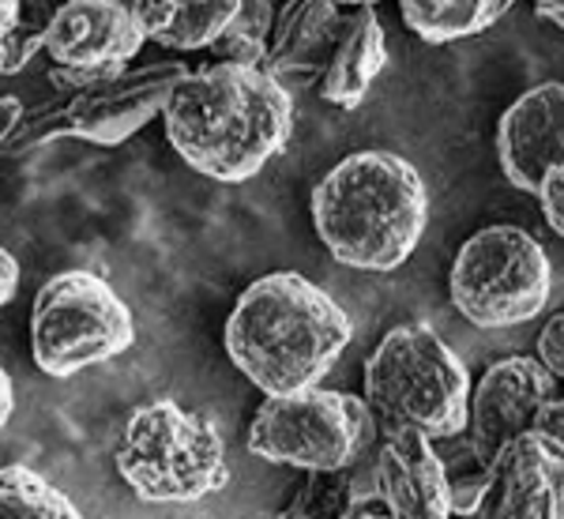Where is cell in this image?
<instances>
[{"label": "cell", "mask_w": 564, "mask_h": 519, "mask_svg": "<svg viewBox=\"0 0 564 519\" xmlns=\"http://www.w3.org/2000/svg\"><path fill=\"white\" fill-rule=\"evenodd\" d=\"M162 117L185 166L223 185H241L290 143L294 95L268 68L215 61L177 79Z\"/></svg>", "instance_id": "1"}, {"label": "cell", "mask_w": 564, "mask_h": 519, "mask_svg": "<svg viewBox=\"0 0 564 519\" xmlns=\"http://www.w3.org/2000/svg\"><path fill=\"white\" fill-rule=\"evenodd\" d=\"M350 335L347 309L302 271L260 275L226 316V354L263 396L321 385L350 346Z\"/></svg>", "instance_id": "2"}, {"label": "cell", "mask_w": 564, "mask_h": 519, "mask_svg": "<svg viewBox=\"0 0 564 519\" xmlns=\"http://www.w3.org/2000/svg\"><path fill=\"white\" fill-rule=\"evenodd\" d=\"M316 238L354 271H395L430 230V188L395 151H354L321 177L308 199Z\"/></svg>", "instance_id": "3"}, {"label": "cell", "mask_w": 564, "mask_h": 519, "mask_svg": "<svg viewBox=\"0 0 564 519\" xmlns=\"http://www.w3.org/2000/svg\"><path fill=\"white\" fill-rule=\"evenodd\" d=\"M260 68L294 87H316L335 109H358L388 68V39L377 4L286 0L275 12Z\"/></svg>", "instance_id": "4"}, {"label": "cell", "mask_w": 564, "mask_h": 519, "mask_svg": "<svg viewBox=\"0 0 564 519\" xmlns=\"http://www.w3.org/2000/svg\"><path fill=\"white\" fill-rule=\"evenodd\" d=\"M470 369L430 324L391 327L366 361V407L377 433L414 430L448 441L467 430Z\"/></svg>", "instance_id": "5"}, {"label": "cell", "mask_w": 564, "mask_h": 519, "mask_svg": "<svg viewBox=\"0 0 564 519\" xmlns=\"http://www.w3.org/2000/svg\"><path fill=\"white\" fill-rule=\"evenodd\" d=\"M113 459L124 486L148 505H193L230 482L218 425L174 399L135 407Z\"/></svg>", "instance_id": "6"}, {"label": "cell", "mask_w": 564, "mask_h": 519, "mask_svg": "<svg viewBox=\"0 0 564 519\" xmlns=\"http://www.w3.org/2000/svg\"><path fill=\"white\" fill-rule=\"evenodd\" d=\"M135 343L132 309L95 271L72 268L45 279L34 294L31 354L45 377L68 380L121 358Z\"/></svg>", "instance_id": "7"}, {"label": "cell", "mask_w": 564, "mask_h": 519, "mask_svg": "<svg viewBox=\"0 0 564 519\" xmlns=\"http://www.w3.org/2000/svg\"><path fill=\"white\" fill-rule=\"evenodd\" d=\"M553 294L550 252L520 226H481L463 241L448 271L456 313L481 332L527 324L545 313Z\"/></svg>", "instance_id": "8"}, {"label": "cell", "mask_w": 564, "mask_h": 519, "mask_svg": "<svg viewBox=\"0 0 564 519\" xmlns=\"http://www.w3.org/2000/svg\"><path fill=\"white\" fill-rule=\"evenodd\" d=\"M372 444H377V422L366 399L321 385L286 396H263L249 425L252 455L297 471L350 467Z\"/></svg>", "instance_id": "9"}, {"label": "cell", "mask_w": 564, "mask_h": 519, "mask_svg": "<svg viewBox=\"0 0 564 519\" xmlns=\"http://www.w3.org/2000/svg\"><path fill=\"white\" fill-rule=\"evenodd\" d=\"M185 72L188 68L181 61L121 68L98 84L76 90V95H65L61 102L31 109V113H23L20 129L12 132L4 154H26L31 148L57 140V136L98 143V148H117L162 113L170 90Z\"/></svg>", "instance_id": "10"}, {"label": "cell", "mask_w": 564, "mask_h": 519, "mask_svg": "<svg viewBox=\"0 0 564 519\" xmlns=\"http://www.w3.org/2000/svg\"><path fill=\"white\" fill-rule=\"evenodd\" d=\"M550 396H557V380L545 372L539 358H500L481 372L478 385H470L463 436L486 475L497 455L531 430L534 414Z\"/></svg>", "instance_id": "11"}, {"label": "cell", "mask_w": 564, "mask_h": 519, "mask_svg": "<svg viewBox=\"0 0 564 519\" xmlns=\"http://www.w3.org/2000/svg\"><path fill=\"white\" fill-rule=\"evenodd\" d=\"M486 519H564V448L527 430L497 455L475 508Z\"/></svg>", "instance_id": "12"}, {"label": "cell", "mask_w": 564, "mask_h": 519, "mask_svg": "<svg viewBox=\"0 0 564 519\" xmlns=\"http://www.w3.org/2000/svg\"><path fill=\"white\" fill-rule=\"evenodd\" d=\"M500 173L534 196L553 166H564V84L527 87L497 125Z\"/></svg>", "instance_id": "13"}, {"label": "cell", "mask_w": 564, "mask_h": 519, "mask_svg": "<svg viewBox=\"0 0 564 519\" xmlns=\"http://www.w3.org/2000/svg\"><path fill=\"white\" fill-rule=\"evenodd\" d=\"M377 436L380 448L372 459V486L388 505L391 519H448L452 482L430 436L414 430H391Z\"/></svg>", "instance_id": "14"}, {"label": "cell", "mask_w": 564, "mask_h": 519, "mask_svg": "<svg viewBox=\"0 0 564 519\" xmlns=\"http://www.w3.org/2000/svg\"><path fill=\"white\" fill-rule=\"evenodd\" d=\"M143 42H148L143 26L117 0H65L53 8L42 53H50L53 65L102 68L129 65Z\"/></svg>", "instance_id": "15"}, {"label": "cell", "mask_w": 564, "mask_h": 519, "mask_svg": "<svg viewBox=\"0 0 564 519\" xmlns=\"http://www.w3.org/2000/svg\"><path fill=\"white\" fill-rule=\"evenodd\" d=\"M516 0H399V15L425 45H452L489 31Z\"/></svg>", "instance_id": "16"}, {"label": "cell", "mask_w": 564, "mask_h": 519, "mask_svg": "<svg viewBox=\"0 0 564 519\" xmlns=\"http://www.w3.org/2000/svg\"><path fill=\"white\" fill-rule=\"evenodd\" d=\"M0 519H79L65 489L23 463L0 467Z\"/></svg>", "instance_id": "17"}, {"label": "cell", "mask_w": 564, "mask_h": 519, "mask_svg": "<svg viewBox=\"0 0 564 519\" xmlns=\"http://www.w3.org/2000/svg\"><path fill=\"white\" fill-rule=\"evenodd\" d=\"M174 4H177L174 23L154 42L177 53L207 50L230 26L234 12H238V0H174Z\"/></svg>", "instance_id": "18"}, {"label": "cell", "mask_w": 564, "mask_h": 519, "mask_svg": "<svg viewBox=\"0 0 564 519\" xmlns=\"http://www.w3.org/2000/svg\"><path fill=\"white\" fill-rule=\"evenodd\" d=\"M271 26H275V8L271 0H238L230 26L207 45L218 61H238V65H260L268 53Z\"/></svg>", "instance_id": "19"}, {"label": "cell", "mask_w": 564, "mask_h": 519, "mask_svg": "<svg viewBox=\"0 0 564 519\" xmlns=\"http://www.w3.org/2000/svg\"><path fill=\"white\" fill-rule=\"evenodd\" d=\"M354 482H358V463L339 471H305V486L297 489V497L290 500L286 516L290 519H332L343 516L354 500Z\"/></svg>", "instance_id": "20"}, {"label": "cell", "mask_w": 564, "mask_h": 519, "mask_svg": "<svg viewBox=\"0 0 564 519\" xmlns=\"http://www.w3.org/2000/svg\"><path fill=\"white\" fill-rule=\"evenodd\" d=\"M53 20V8L45 0H20L15 8V23L4 39V65H0V76H15L34 61V53H42L45 42V26Z\"/></svg>", "instance_id": "21"}, {"label": "cell", "mask_w": 564, "mask_h": 519, "mask_svg": "<svg viewBox=\"0 0 564 519\" xmlns=\"http://www.w3.org/2000/svg\"><path fill=\"white\" fill-rule=\"evenodd\" d=\"M534 358L542 361L545 372H550L557 385H564V309L545 321L539 343H534Z\"/></svg>", "instance_id": "22"}, {"label": "cell", "mask_w": 564, "mask_h": 519, "mask_svg": "<svg viewBox=\"0 0 564 519\" xmlns=\"http://www.w3.org/2000/svg\"><path fill=\"white\" fill-rule=\"evenodd\" d=\"M534 199L542 204V215H545V223H550V230L564 241V166H553L545 173Z\"/></svg>", "instance_id": "23"}, {"label": "cell", "mask_w": 564, "mask_h": 519, "mask_svg": "<svg viewBox=\"0 0 564 519\" xmlns=\"http://www.w3.org/2000/svg\"><path fill=\"white\" fill-rule=\"evenodd\" d=\"M129 12L135 15V23L143 26V34H148V39L154 42L170 23H174L177 4H174V0H132Z\"/></svg>", "instance_id": "24"}, {"label": "cell", "mask_w": 564, "mask_h": 519, "mask_svg": "<svg viewBox=\"0 0 564 519\" xmlns=\"http://www.w3.org/2000/svg\"><path fill=\"white\" fill-rule=\"evenodd\" d=\"M531 430L542 433V436H550L553 444H561V448H564V396H550V399H545V403L539 407V414H534Z\"/></svg>", "instance_id": "25"}, {"label": "cell", "mask_w": 564, "mask_h": 519, "mask_svg": "<svg viewBox=\"0 0 564 519\" xmlns=\"http://www.w3.org/2000/svg\"><path fill=\"white\" fill-rule=\"evenodd\" d=\"M23 113H26V106L20 102V98H15V95H4V90H0V151L8 148L12 132L20 129Z\"/></svg>", "instance_id": "26"}, {"label": "cell", "mask_w": 564, "mask_h": 519, "mask_svg": "<svg viewBox=\"0 0 564 519\" xmlns=\"http://www.w3.org/2000/svg\"><path fill=\"white\" fill-rule=\"evenodd\" d=\"M15 290H20V260L0 245V309L12 302Z\"/></svg>", "instance_id": "27"}, {"label": "cell", "mask_w": 564, "mask_h": 519, "mask_svg": "<svg viewBox=\"0 0 564 519\" xmlns=\"http://www.w3.org/2000/svg\"><path fill=\"white\" fill-rule=\"evenodd\" d=\"M12 414H15V388H12V377L0 369V430L12 422Z\"/></svg>", "instance_id": "28"}, {"label": "cell", "mask_w": 564, "mask_h": 519, "mask_svg": "<svg viewBox=\"0 0 564 519\" xmlns=\"http://www.w3.org/2000/svg\"><path fill=\"white\" fill-rule=\"evenodd\" d=\"M15 8H20V0H0V65H4V39L15 23Z\"/></svg>", "instance_id": "29"}, {"label": "cell", "mask_w": 564, "mask_h": 519, "mask_svg": "<svg viewBox=\"0 0 564 519\" xmlns=\"http://www.w3.org/2000/svg\"><path fill=\"white\" fill-rule=\"evenodd\" d=\"M534 12H539L545 23H553L564 31V0H534Z\"/></svg>", "instance_id": "30"}, {"label": "cell", "mask_w": 564, "mask_h": 519, "mask_svg": "<svg viewBox=\"0 0 564 519\" xmlns=\"http://www.w3.org/2000/svg\"><path fill=\"white\" fill-rule=\"evenodd\" d=\"M339 4H377V0H339Z\"/></svg>", "instance_id": "31"}, {"label": "cell", "mask_w": 564, "mask_h": 519, "mask_svg": "<svg viewBox=\"0 0 564 519\" xmlns=\"http://www.w3.org/2000/svg\"><path fill=\"white\" fill-rule=\"evenodd\" d=\"M117 4H124V8H129V4H132V0H117Z\"/></svg>", "instance_id": "32"}]
</instances>
